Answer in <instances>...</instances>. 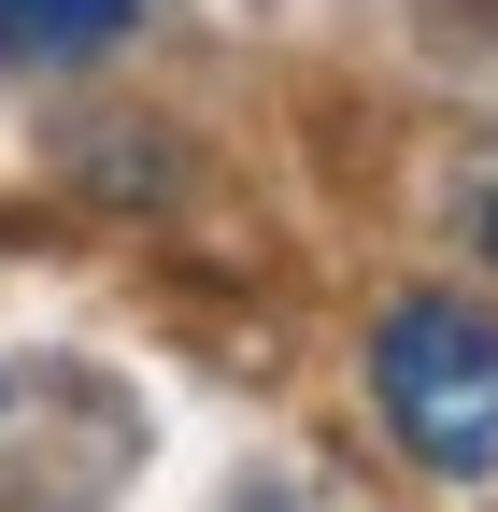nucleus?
<instances>
[{
  "label": "nucleus",
  "instance_id": "nucleus-1",
  "mask_svg": "<svg viewBox=\"0 0 498 512\" xmlns=\"http://www.w3.org/2000/svg\"><path fill=\"white\" fill-rule=\"evenodd\" d=\"M370 399L385 427L413 441L427 470H498V313L470 299H399L385 328H370Z\"/></svg>",
  "mask_w": 498,
  "mask_h": 512
},
{
  "label": "nucleus",
  "instance_id": "nucleus-2",
  "mask_svg": "<svg viewBox=\"0 0 498 512\" xmlns=\"http://www.w3.org/2000/svg\"><path fill=\"white\" fill-rule=\"evenodd\" d=\"M129 15H143V0H0V43L57 72V57H100V43H129Z\"/></svg>",
  "mask_w": 498,
  "mask_h": 512
},
{
  "label": "nucleus",
  "instance_id": "nucleus-3",
  "mask_svg": "<svg viewBox=\"0 0 498 512\" xmlns=\"http://www.w3.org/2000/svg\"><path fill=\"white\" fill-rule=\"evenodd\" d=\"M470 242H484V256H498V143H484V157H470Z\"/></svg>",
  "mask_w": 498,
  "mask_h": 512
}]
</instances>
